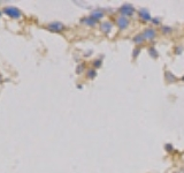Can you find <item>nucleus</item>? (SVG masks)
Here are the masks:
<instances>
[{
  "label": "nucleus",
  "instance_id": "nucleus-19",
  "mask_svg": "<svg viewBox=\"0 0 184 173\" xmlns=\"http://www.w3.org/2000/svg\"><path fill=\"white\" fill-rule=\"evenodd\" d=\"M165 149H166V150L168 151V152H171V151L174 150V148H173V146H171L170 143H168V144H166V146H165Z\"/></svg>",
  "mask_w": 184,
  "mask_h": 173
},
{
  "label": "nucleus",
  "instance_id": "nucleus-22",
  "mask_svg": "<svg viewBox=\"0 0 184 173\" xmlns=\"http://www.w3.org/2000/svg\"><path fill=\"white\" fill-rule=\"evenodd\" d=\"M182 80H183V81H184V76H183V78H182Z\"/></svg>",
  "mask_w": 184,
  "mask_h": 173
},
{
  "label": "nucleus",
  "instance_id": "nucleus-1",
  "mask_svg": "<svg viewBox=\"0 0 184 173\" xmlns=\"http://www.w3.org/2000/svg\"><path fill=\"white\" fill-rule=\"evenodd\" d=\"M2 13L6 14L7 16H9L12 19H21L22 17V12L19 8L14 7V6H6V7H4Z\"/></svg>",
  "mask_w": 184,
  "mask_h": 173
},
{
  "label": "nucleus",
  "instance_id": "nucleus-13",
  "mask_svg": "<svg viewBox=\"0 0 184 173\" xmlns=\"http://www.w3.org/2000/svg\"><path fill=\"white\" fill-rule=\"evenodd\" d=\"M165 75H166V80L168 81V83H173V82H175V81H176V76H175L171 72H169V70H168V72H166V74H165Z\"/></svg>",
  "mask_w": 184,
  "mask_h": 173
},
{
  "label": "nucleus",
  "instance_id": "nucleus-11",
  "mask_svg": "<svg viewBox=\"0 0 184 173\" xmlns=\"http://www.w3.org/2000/svg\"><path fill=\"white\" fill-rule=\"evenodd\" d=\"M148 54H150V57H151V58H153V59H157V58L159 57L158 51H157V49H155L154 46L148 47Z\"/></svg>",
  "mask_w": 184,
  "mask_h": 173
},
{
  "label": "nucleus",
  "instance_id": "nucleus-12",
  "mask_svg": "<svg viewBox=\"0 0 184 173\" xmlns=\"http://www.w3.org/2000/svg\"><path fill=\"white\" fill-rule=\"evenodd\" d=\"M86 76H88V79L93 80V79L97 76V72H96V69H94V68H89V69L86 70Z\"/></svg>",
  "mask_w": 184,
  "mask_h": 173
},
{
  "label": "nucleus",
  "instance_id": "nucleus-14",
  "mask_svg": "<svg viewBox=\"0 0 184 173\" xmlns=\"http://www.w3.org/2000/svg\"><path fill=\"white\" fill-rule=\"evenodd\" d=\"M171 31H173V29H171L170 27H168V26H162V27H161V32L165 34V35L170 34Z\"/></svg>",
  "mask_w": 184,
  "mask_h": 173
},
{
  "label": "nucleus",
  "instance_id": "nucleus-5",
  "mask_svg": "<svg viewBox=\"0 0 184 173\" xmlns=\"http://www.w3.org/2000/svg\"><path fill=\"white\" fill-rule=\"evenodd\" d=\"M142 34H143V36H144L145 40H150V42L154 39L155 36H157V31H155L153 28H146Z\"/></svg>",
  "mask_w": 184,
  "mask_h": 173
},
{
  "label": "nucleus",
  "instance_id": "nucleus-20",
  "mask_svg": "<svg viewBox=\"0 0 184 173\" xmlns=\"http://www.w3.org/2000/svg\"><path fill=\"white\" fill-rule=\"evenodd\" d=\"M182 52V47H176V53H181Z\"/></svg>",
  "mask_w": 184,
  "mask_h": 173
},
{
  "label": "nucleus",
  "instance_id": "nucleus-4",
  "mask_svg": "<svg viewBox=\"0 0 184 173\" xmlns=\"http://www.w3.org/2000/svg\"><path fill=\"white\" fill-rule=\"evenodd\" d=\"M115 23H116V26L120 30H124V29H127V28L129 27V19L128 17H126V16H118V19L115 20Z\"/></svg>",
  "mask_w": 184,
  "mask_h": 173
},
{
  "label": "nucleus",
  "instance_id": "nucleus-2",
  "mask_svg": "<svg viewBox=\"0 0 184 173\" xmlns=\"http://www.w3.org/2000/svg\"><path fill=\"white\" fill-rule=\"evenodd\" d=\"M118 12L121 16H126V17H130L135 14V7L130 4H124L118 8Z\"/></svg>",
  "mask_w": 184,
  "mask_h": 173
},
{
  "label": "nucleus",
  "instance_id": "nucleus-10",
  "mask_svg": "<svg viewBox=\"0 0 184 173\" xmlns=\"http://www.w3.org/2000/svg\"><path fill=\"white\" fill-rule=\"evenodd\" d=\"M132 42H133L135 44H137V45L143 44L145 42V38H144V36H143V34H137V35L132 38Z\"/></svg>",
  "mask_w": 184,
  "mask_h": 173
},
{
  "label": "nucleus",
  "instance_id": "nucleus-21",
  "mask_svg": "<svg viewBox=\"0 0 184 173\" xmlns=\"http://www.w3.org/2000/svg\"><path fill=\"white\" fill-rule=\"evenodd\" d=\"M1 15H2V13H1V12H0V16H1Z\"/></svg>",
  "mask_w": 184,
  "mask_h": 173
},
{
  "label": "nucleus",
  "instance_id": "nucleus-9",
  "mask_svg": "<svg viewBox=\"0 0 184 173\" xmlns=\"http://www.w3.org/2000/svg\"><path fill=\"white\" fill-rule=\"evenodd\" d=\"M90 16L93 17L94 20L99 21V20H101V19L105 16V12H104V11H101V9H94V11H92L91 12Z\"/></svg>",
  "mask_w": 184,
  "mask_h": 173
},
{
  "label": "nucleus",
  "instance_id": "nucleus-7",
  "mask_svg": "<svg viewBox=\"0 0 184 173\" xmlns=\"http://www.w3.org/2000/svg\"><path fill=\"white\" fill-rule=\"evenodd\" d=\"M81 23H82V24H85V26H88V27H94V26L98 23V21L94 20L93 17H91V16L89 15V16H85V17L81 19Z\"/></svg>",
  "mask_w": 184,
  "mask_h": 173
},
{
  "label": "nucleus",
  "instance_id": "nucleus-17",
  "mask_svg": "<svg viewBox=\"0 0 184 173\" xmlns=\"http://www.w3.org/2000/svg\"><path fill=\"white\" fill-rule=\"evenodd\" d=\"M84 68H85V66H84L83 64H81V65H78V66H77V68H76V73H77V74H81V73H83Z\"/></svg>",
  "mask_w": 184,
  "mask_h": 173
},
{
  "label": "nucleus",
  "instance_id": "nucleus-8",
  "mask_svg": "<svg viewBox=\"0 0 184 173\" xmlns=\"http://www.w3.org/2000/svg\"><path fill=\"white\" fill-rule=\"evenodd\" d=\"M100 29H101L103 32H105L106 35H108V34L112 31V29H113V24H112V22L106 21V22H103V23L100 24Z\"/></svg>",
  "mask_w": 184,
  "mask_h": 173
},
{
  "label": "nucleus",
  "instance_id": "nucleus-15",
  "mask_svg": "<svg viewBox=\"0 0 184 173\" xmlns=\"http://www.w3.org/2000/svg\"><path fill=\"white\" fill-rule=\"evenodd\" d=\"M101 65H103V60H101V59H96V60L93 61V67H94V69L100 68Z\"/></svg>",
  "mask_w": 184,
  "mask_h": 173
},
{
  "label": "nucleus",
  "instance_id": "nucleus-23",
  "mask_svg": "<svg viewBox=\"0 0 184 173\" xmlns=\"http://www.w3.org/2000/svg\"><path fill=\"white\" fill-rule=\"evenodd\" d=\"M0 81H1V76H0Z\"/></svg>",
  "mask_w": 184,
  "mask_h": 173
},
{
  "label": "nucleus",
  "instance_id": "nucleus-18",
  "mask_svg": "<svg viewBox=\"0 0 184 173\" xmlns=\"http://www.w3.org/2000/svg\"><path fill=\"white\" fill-rule=\"evenodd\" d=\"M151 22H152L154 26H159V24H161V20H160L159 17H153Z\"/></svg>",
  "mask_w": 184,
  "mask_h": 173
},
{
  "label": "nucleus",
  "instance_id": "nucleus-6",
  "mask_svg": "<svg viewBox=\"0 0 184 173\" xmlns=\"http://www.w3.org/2000/svg\"><path fill=\"white\" fill-rule=\"evenodd\" d=\"M138 15H139V17L145 21V22H151L152 21V16H151V14L150 12L147 11V9H145V8H142V9H139V12H138Z\"/></svg>",
  "mask_w": 184,
  "mask_h": 173
},
{
  "label": "nucleus",
  "instance_id": "nucleus-16",
  "mask_svg": "<svg viewBox=\"0 0 184 173\" xmlns=\"http://www.w3.org/2000/svg\"><path fill=\"white\" fill-rule=\"evenodd\" d=\"M139 53H140V47H139V46L135 47L133 51H132V58H133V59H137V57H138Z\"/></svg>",
  "mask_w": 184,
  "mask_h": 173
},
{
  "label": "nucleus",
  "instance_id": "nucleus-3",
  "mask_svg": "<svg viewBox=\"0 0 184 173\" xmlns=\"http://www.w3.org/2000/svg\"><path fill=\"white\" fill-rule=\"evenodd\" d=\"M47 29H48L50 31H52V32H62V31L66 29V26H65L62 22L55 21V22L48 23V24H47Z\"/></svg>",
  "mask_w": 184,
  "mask_h": 173
}]
</instances>
